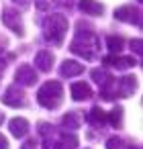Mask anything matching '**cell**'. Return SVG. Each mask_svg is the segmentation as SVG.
I'll list each match as a JSON object with an SVG mask.
<instances>
[{"instance_id":"1","label":"cell","mask_w":143,"mask_h":149,"mask_svg":"<svg viewBox=\"0 0 143 149\" xmlns=\"http://www.w3.org/2000/svg\"><path fill=\"white\" fill-rule=\"evenodd\" d=\"M92 27L88 23H78V31H76V37L70 45V49L78 55H82L84 59H94L98 55V49H100V41L98 37L90 31Z\"/></svg>"},{"instance_id":"2","label":"cell","mask_w":143,"mask_h":149,"mask_svg":"<svg viewBox=\"0 0 143 149\" xmlns=\"http://www.w3.org/2000/svg\"><path fill=\"white\" fill-rule=\"evenodd\" d=\"M68 33V19L59 13H53L49 15L45 21H43V35L49 43L53 45H61L63 43V37Z\"/></svg>"},{"instance_id":"3","label":"cell","mask_w":143,"mask_h":149,"mask_svg":"<svg viewBox=\"0 0 143 149\" xmlns=\"http://www.w3.org/2000/svg\"><path fill=\"white\" fill-rule=\"evenodd\" d=\"M61 100H63V88H61V84H59L57 80L45 82V84L39 88V92H37V102H39L41 106L49 108V110L57 108V106L61 104Z\"/></svg>"},{"instance_id":"4","label":"cell","mask_w":143,"mask_h":149,"mask_svg":"<svg viewBox=\"0 0 143 149\" xmlns=\"http://www.w3.org/2000/svg\"><path fill=\"white\" fill-rule=\"evenodd\" d=\"M2 23L6 29H10L13 33H17L19 37L25 35V27H23V19L19 15V10H13V8H4L2 10Z\"/></svg>"},{"instance_id":"5","label":"cell","mask_w":143,"mask_h":149,"mask_svg":"<svg viewBox=\"0 0 143 149\" xmlns=\"http://www.w3.org/2000/svg\"><path fill=\"white\" fill-rule=\"evenodd\" d=\"M2 102H4L6 106L19 108V106H25V104H27V96H25V92H23L19 86H8V88L4 90V94H2Z\"/></svg>"},{"instance_id":"6","label":"cell","mask_w":143,"mask_h":149,"mask_svg":"<svg viewBox=\"0 0 143 149\" xmlns=\"http://www.w3.org/2000/svg\"><path fill=\"white\" fill-rule=\"evenodd\" d=\"M114 19H116V21H123V23L141 25V10L135 8L133 4H125V6H119V8L114 10Z\"/></svg>"},{"instance_id":"7","label":"cell","mask_w":143,"mask_h":149,"mask_svg":"<svg viewBox=\"0 0 143 149\" xmlns=\"http://www.w3.org/2000/svg\"><path fill=\"white\" fill-rule=\"evenodd\" d=\"M15 80H17V86L21 84V86H33L35 82H37V72H35V68H31V65H19V70H17V74H15Z\"/></svg>"},{"instance_id":"8","label":"cell","mask_w":143,"mask_h":149,"mask_svg":"<svg viewBox=\"0 0 143 149\" xmlns=\"http://www.w3.org/2000/svg\"><path fill=\"white\" fill-rule=\"evenodd\" d=\"M135 88H137V78L135 76H123L119 82H116V96H123V98H127V96H131L133 92H135Z\"/></svg>"},{"instance_id":"9","label":"cell","mask_w":143,"mask_h":149,"mask_svg":"<svg viewBox=\"0 0 143 149\" xmlns=\"http://www.w3.org/2000/svg\"><path fill=\"white\" fill-rule=\"evenodd\" d=\"M84 72V65L80 61H74V59H66L59 68V76L61 78H74V76H80Z\"/></svg>"},{"instance_id":"10","label":"cell","mask_w":143,"mask_h":149,"mask_svg":"<svg viewBox=\"0 0 143 149\" xmlns=\"http://www.w3.org/2000/svg\"><path fill=\"white\" fill-rule=\"evenodd\" d=\"M8 129H10V133H13L17 139H21V137H25V135L29 133V120L23 118V116H15V118H10Z\"/></svg>"},{"instance_id":"11","label":"cell","mask_w":143,"mask_h":149,"mask_svg":"<svg viewBox=\"0 0 143 149\" xmlns=\"http://www.w3.org/2000/svg\"><path fill=\"white\" fill-rule=\"evenodd\" d=\"M53 61H55V57H53V53L51 51H39L37 55H35V65H37V70H41V72H51V68H53Z\"/></svg>"},{"instance_id":"12","label":"cell","mask_w":143,"mask_h":149,"mask_svg":"<svg viewBox=\"0 0 143 149\" xmlns=\"http://www.w3.org/2000/svg\"><path fill=\"white\" fill-rule=\"evenodd\" d=\"M104 61L116 70H129V68H135V59L133 57H123V55H106Z\"/></svg>"},{"instance_id":"13","label":"cell","mask_w":143,"mask_h":149,"mask_svg":"<svg viewBox=\"0 0 143 149\" xmlns=\"http://www.w3.org/2000/svg\"><path fill=\"white\" fill-rule=\"evenodd\" d=\"M92 96V88L86 84V82H76L72 84V98L76 102H82V100H88Z\"/></svg>"},{"instance_id":"14","label":"cell","mask_w":143,"mask_h":149,"mask_svg":"<svg viewBox=\"0 0 143 149\" xmlns=\"http://www.w3.org/2000/svg\"><path fill=\"white\" fill-rule=\"evenodd\" d=\"M78 6L82 13H86L90 17H102V13H104V6L100 2H96V0H80Z\"/></svg>"},{"instance_id":"15","label":"cell","mask_w":143,"mask_h":149,"mask_svg":"<svg viewBox=\"0 0 143 149\" xmlns=\"http://www.w3.org/2000/svg\"><path fill=\"white\" fill-rule=\"evenodd\" d=\"M86 120L90 123V125H94V127H104L106 125V114H104V110L100 108V106H94V108H90V112L86 114Z\"/></svg>"},{"instance_id":"16","label":"cell","mask_w":143,"mask_h":149,"mask_svg":"<svg viewBox=\"0 0 143 149\" xmlns=\"http://www.w3.org/2000/svg\"><path fill=\"white\" fill-rule=\"evenodd\" d=\"M61 125H63L66 129H72V131H76V129H80V125H82V114H80V112H76V110H72V112L63 114V118H61Z\"/></svg>"},{"instance_id":"17","label":"cell","mask_w":143,"mask_h":149,"mask_svg":"<svg viewBox=\"0 0 143 149\" xmlns=\"http://www.w3.org/2000/svg\"><path fill=\"white\" fill-rule=\"evenodd\" d=\"M90 76H92V80H94V82H96L100 88H102V86H106V84L112 80V76H110V74H108L104 68H94V70L90 72Z\"/></svg>"},{"instance_id":"18","label":"cell","mask_w":143,"mask_h":149,"mask_svg":"<svg viewBox=\"0 0 143 149\" xmlns=\"http://www.w3.org/2000/svg\"><path fill=\"white\" fill-rule=\"evenodd\" d=\"M78 147V137L74 133H63L57 141V149H76Z\"/></svg>"},{"instance_id":"19","label":"cell","mask_w":143,"mask_h":149,"mask_svg":"<svg viewBox=\"0 0 143 149\" xmlns=\"http://www.w3.org/2000/svg\"><path fill=\"white\" fill-rule=\"evenodd\" d=\"M106 123H110V127H114V129L123 127V108H121V106L112 108V110L106 114Z\"/></svg>"},{"instance_id":"20","label":"cell","mask_w":143,"mask_h":149,"mask_svg":"<svg viewBox=\"0 0 143 149\" xmlns=\"http://www.w3.org/2000/svg\"><path fill=\"white\" fill-rule=\"evenodd\" d=\"M106 45H108V49H110V51H112V55H114V53L123 51L125 41H123V37H114V35H110V37H106Z\"/></svg>"},{"instance_id":"21","label":"cell","mask_w":143,"mask_h":149,"mask_svg":"<svg viewBox=\"0 0 143 149\" xmlns=\"http://www.w3.org/2000/svg\"><path fill=\"white\" fill-rule=\"evenodd\" d=\"M55 2L57 0H35V6L39 10H49L51 6H55Z\"/></svg>"},{"instance_id":"22","label":"cell","mask_w":143,"mask_h":149,"mask_svg":"<svg viewBox=\"0 0 143 149\" xmlns=\"http://www.w3.org/2000/svg\"><path fill=\"white\" fill-rule=\"evenodd\" d=\"M106 149H123V141L119 137H110L106 141Z\"/></svg>"},{"instance_id":"23","label":"cell","mask_w":143,"mask_h":149,"mask_svg":"<svg viewBox=\"0 0 143 149\" xmlns=\"http://www.w3.org/2000/svg\"><path fill=\"white\" fill-rule=\"evenodd\" d=\"M143 43H141V39H133L131 43H129V47H131V51H135L137 55H141V51H143V47H141Z\"/></svg>"},{"instance_id":"24","label":"cell","mask_w":143,"mask_h":149,"mask_svg":"<svg viewBox=\"0 0 143 149\" xmlns=\"http://www.w3.org/2000/svg\"><path fill=\"white\" fill-rule=\"evenodd\" d=\"M55 141H51V137H45V143H43V149H55Z\"/></svg>"},{"instance_id":"25","label":"cell","mask_w":143,"mask_h":149,"mask_svg":"<svg viewBox=\"0 0 143 149\" xmlns=\"http://www.w3.org/2000/svg\"><path fill=\"white\" fill-rule=\"evenodd\" d=\"M6 45H8V39H6L2 33H0V53H2V51L6 49Z\"/></svg>"},{"instance_id":"26","label":"cell","mask_w":143,"mask_h":149,"mask_svg":"<svg viewBox=\"0 0 143 149\" xmlns=\"http://www.w3.org/2000/svg\"><path fill=\"white\" fill-rule=\"evenodd\" d=\"M13 2H15L17 6H21V8H27V6L31 4V0H13Z\"/></svg>"},{"instance_id":"27","label":"cell","mask_w":143,"mask_h":149,"mask_svg":"<svg viewBox=\"0 0 143 149\" xmlns=\"http://www.w3.org/2000/svg\"><path fill=\"white\" fill-rule=\"evenodd\" d=\"M21 149H35V141H33V139H29V141H25Z\"/></svg>"},{"instance_id":"28","label":"cell","mask_w":143,"mask_h":149,"mask_svg":"<svg viewBox=\"0 0 143 149\" xmlns=\"http://www.w3.org/2000/svg\"><path fill=\"white\" fill-rule=\"evenodd\" d=\"M0 149H8V141L4 135H0Z\"/></svg>"},{"instance_id":"29","label":"cell","mask_w":143,"mask_h":149,"mask_svg":"<svg viewBox=\"0 0 143 149\" xmlns=\"http://www.w3.org/2000/svg\"><path fill=\"white\" fill-rule=\"evenodd\" d=\"M4 70H6V61H4V59H0V78H2Z\"/></svg>"},{"instance_id":"30","label":"cell","mask_w":143,"mask_h":149,"mask_svg":"<svg viewBox=\"0 0 143 149\" xmlns=\"http://www.w3.org/2000/svg\"><path fill=\"white\" fill-rule=\"evenodd\" d=\"M2 123H4V112L0 110V125H2Z\"/></svg>"},{"instance_id":"31","label":"cell","mask_w":143,"mask_h":149,"mask_svg":"<svg viewBox=\"0 0 143 149\" xmlns=\"http://www.w3.org/2000/svg\"><path fill=\"white\" fill-rule=\"evenodd\" d=\"M137 2H141V0H137Z\"/></svg>"}]
</instances>
